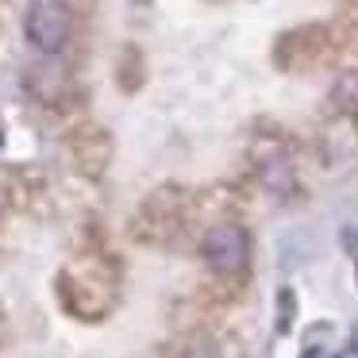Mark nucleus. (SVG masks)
<instances>
[{"label":"nucleus","instance_id":"7ed1b4c3","mask_svg":"<svg viewBox=\"0 0 358 358\" xmlns=\"http://www.w3.org/2000/svg\"><path fill=\"white\" fill-rule=\"evenodd\" d=\"M70 155H73V162L81 166L85 173H93V178H101L104 170H108V162H112V139H108V131L104 127H78V131L70 135Z\"/></svg>","mask_w":358,"mask_h":358},{"label":"nucleus","instance_id":"f257e3e1","mask_svg":"<svg viewBox=\"0 0 358 358\" xmlns=\"http://www.w3.org/2000/svg\"><path fill=\"white\" fill-rule=\"evenodd\" d=\"M24 35L39 55H58L70 43V12L55 0H35L24 16Z\"/></svg>","mask_w":358,"mask_h":358},{"label":"nucleus","instance_id":"39448f33","mask_svg":"<svg viewBox=\"0 0 358 358\" xmlns=\"http://www.w3.org/2000/svg\"><path fill=\"white\" fill-rule=\"evenodd\" d=\"M258 181H262L270 193H289L293 189V162L285 158V150H273L270 158H262L258 162Z\"/></svg>","mask_w":358,"mask_h":358},{"label":"nucleus","instance_id":"f03ea898","mask_svg":"<svg viewBox=\"0 0 358 358\" xmlns=\"http://www.w3.org/2000/svg\"><path fill=\"white\" fill-rule=\"evenodd\" d=\"M201 258L216 273H239L250 258V235L239 224H216L201 239Z\"/></svg>","mask_w":358,"mask_h":358},{"label":"nucleus","instance_id":"6e6552de","mask_svg":"<svg viewBox=\"0 0 358 358\" xmlns=\"http://www.w3.org/2000/svg\"><path fill=\"white\" fill-rule=\"evenodd\" d=\"M350 347H355V350H358V327H355V339H350Z\"/></svg>","mask_w":358,"mask_h":358},{"label":"nucleus","instance_id":"0eeeda50","mask_svg":"<svg viewBox=\"0 0 358 358\" xmlns=\"http://www.w3.org/2000/svg\"><path fill=\"white\" fill-rule=\"evenodd\" d=\"M185 358H216V350H212L208 343H196V347H189Z\"/></svg>","mask_w":358,"mask_h":358},{"label":"nucleus","instance_id":"20e7f679","mask_svg":"<svg viewBox=\"0 0 358 358\" xmlns=\"http://www.w3.org/2000/svg\"><path fill=\"white\" fill-rule=\"evenodd\" d=\"M320 50H324V27H296L278 43V62L296 70L304 62H316Z\"/></svg>","mask_w":358,"mask_h":358},{"label":"nucleus","instance_id":"423d86ee","mask_svg":"<svg viewBox=\"0 0 358 358\" xmlns=\"http://www.w3.org/2000/svg\"><path fill=\"white\" fill-rule=\"evenodd\" d=\"M331 108L347 120H358V70H347L331 81V93H327Z\"/></svg>","mask_w":358,"mask_h":358}]
</instances>
